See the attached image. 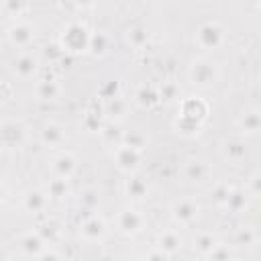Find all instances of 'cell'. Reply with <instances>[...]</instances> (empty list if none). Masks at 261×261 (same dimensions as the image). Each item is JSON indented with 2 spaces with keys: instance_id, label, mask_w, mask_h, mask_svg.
I'll list each match as a JSON object with an SVG mask.
<instances>
[{
  "instance_id": "cell-1",
  "label": "cell",
  "mask_w": 261,
  "mask_h": 261,
  "mask_svg": "<svg viewBox=\"0 0 261 261\" xmlns=\"http://www.w3.org/2000/svg\"><path fill=\"white\" fill-rule=\"evenodd\" d=\"M218 77V67L210 59H196L190 67V80L198 86H210Z\"/></svg>"
},
{
  "instance_id": "cell-2",
  "label": "cell",
  "mask_w": 261,
  "mask_h": 261,
  "mask_svg": "<svg viewBox=\"0 0 261 261\" xmlns=\"http://www.w3.org/2000/svg\"><path fill=\"white\" fill-rule=\"evenodd\" d=\"M92 41V37L88 35L86 27L80 24V22H73L65 29L63 33V45L69 49V51H82L84 47H88Z\"/></svg>"
},
{
  "instance_id": "cell-3",
  "label": "cell",
  "mask_w": 261,
  "mask_h": 261,
  "mask_svg": "<svg viewBox=\"0 0 261 261\" xmlns=\"http://www.w3.org/2000/svg\"><path fill=\"white\" fill-rule=\"evenodd\" d=\"M222 37H224V31L218 22L214 20H208L204 22L200 29H198V43L206 49H214L222 43Z\"/></svg>"
},
{
  "instance_id": "cell-4",
  "label": "cell",
  "mask_w": 261,
  "mask_h": 261,
  "mask_svg": "<svg viewBox=\"0 0 261 261\" xmlns=\"http://www.w3.org/2000/svg\"><path fill=\"white\" fill-rule=\"evenodd\" d=\"M114 159H116V165H118L120 169L130 171V169H135V167L139 165V161H141V149H135V147L122 143V145L116 147Z\"/></svg>"
},
{
  "instance_id": "cell-5",
  "label": "cell",
  "mask_w": 261,
  "mask_h": 261,
  "mask_svg": "<svg viewBox=\"0 0 261 261\" xmlns=\"http://www.w3.org/2000/svg\"><path fill=\"white\" fill-rule=\"evenodd\" d=\"M143 220H145L143 214L137 212V210H130V208L120 210V214H118V218H116L118 228H120L122 232H126V234H135V232H139L141 226H143Z\"/></svg>"
},
{
  "instance_id": "cell-6",
  "label": "cell",
  "mask_w": 261,
  "mask_h": 261,
  "mask_svg": "<svg viewBox=\"0 0 261 261\" xmlns=\"http://www.w3.org/2000/svg\"><path fill=\"white\" fill-rule=\"evenodd\" d=\"M171 212H173V218L175 220H179V222H192L196 218V214H198V204L192 202V200H179V202L173 204Z\"/></svg>"
},
{
  "instance_id": "cell-7",
  "label": "cell",
  "mask_w": 261,
  "mask_h": 261,
  "mask_svg": "<svg viewBox=\"0 0 261 261\" xmlns=\"http://www.w3.org/2000/svg\"><path fill=\"white\" fill-rule=\"evenodd\" d=\"M24 137V128L18 120H8L2 124V139L6 145H18Z\"/></svg>"
},
{
  "instance_id": "cell-8",
  "label": "cell",
  "mask_w": 261,
  "mask_h": 261,
  "mask_svg": "<svg viewBox=\"0 0 261 261\" xmlns=\"http://www.w3.org/2000/svg\"><path fill=\"white\" fill-rule=\"evenodd\" d=\"M75 169V159L71 153H61L59 157H55L53 161V171L57 173V177L61 179H67Z\"/></svg>"
},
{
  "instance_id": "cell-9",
  "label": "cell",
  "mask_w": 261,
  "mask_h": 261,
  "mask_svg": "<svg viewBox=\"0 0 261 261\" xmlns=\"http://www.w3.org/2000/svg\"><path fill=\"white\" fill-rule=\"evenodd\" d=\"M104 232H106V226H104L102 218H98V216H92L82 224V234L88 241H98L104 237Z\"/></svg>"
},
{
  "instance_id": "cell-10",
  "label": "cell",
  "mask_w": 261,
  "mask_h": 261,
  "mask_svg": "<svg viewBox=\"0 0 261 261\" xmlns=\"http://www.w3.org/2000/svg\"><path fill=\"white\" fill-rule=\"evenodd\" d=\"M45 206H47V196H45L43 192H39V190L27 192V196H24V208H27V210H31V212H41Z\"/></svg>"
},
{
  "instance_id": "cell-11",
  "label": "cell",
  "mask_w": 261,
  "mask_h": 261,
  "mask_svg": "<svg viewBox=\"0 0 261 261\" xmlns=\"http://www.w3.org/2000/svg\"><path fill=\"white\" fill-rule=\"evenodd\" d=\"M179 247H181V239H179L177 232H173V230H165V232L159 234V249H161V251H165V253H173V251H177Z\"/></svg>"
},
{
  "instance_id": "cell-12",
  "label": "cell",
  "mask_w": 261,
  "mask_h": 261,
  "mask_svg": "<svg viewBox=\"0 0 261 261\" xmlns=\"http://www.w3.org/2000/svg\"><path fill=\"white\" fill-rule=\"evenodd\" d=\"M63 128L59 124H47L43 130H41V139L45 145H59L63 141Z\"/></svg>"
},
{
  "instance_id": "cell-13",
  "label": "cell",
  "mask_w": 261,
  "mask_h": 261,
  "mask_svg": "<svg viewBox=\"0 0 261 261\" xmlns=\"http://www.w3.org/2000/svg\"><path fill=\"white\" fill-rule=\"evenodd\" d=\"M239 124H241V128H243L245 133H257V130H261V112H257V110L247 112V114L239 120Z\"/></svg>"
},
{
  "instance_id": "cell-14",
  "label": "cell",
  "mask_w": 261,
  "mask_h": 261,
  "mask_svg": "<svg viewBox=\"0 0 261 261\" xmlns=\"http://www.w3.org/2000/svg\"><path fill=\"white\" fill-rule=\"evenodd\" d=\"M20 245H22V251L29 255H41V251H43V239L39 234H33V232L22 237Z\"/></svg>"
},
{
  "instance_id": "cell-15",
  "label": "cell",
  "mask_w": 261,
  "mask_h": 261,
  "mask_svg": "<svg viewBox=\"0 0 261 261\" xmlns=\"http://www.w3.org/2000/svg\"><path fill=\"white\" fill-rule=\"evenodd\" d=\"M10 39H12V43H16V45H27V43L33 39V31H31V27H27V24H14V27L10 29Z\"/></svg>"
},
{
  "instance_id": "cell-16",
  "label": "cell",
  "mask_w": 261,
  "mask_h": 261,
  "mask_svg": "<svg viewBox=\"0 0 261 261\" xmlns=\"http://www.w3.org/2000/svg\"><path fill=\"white\" fill-rule=\"evenodd\" d=\"M35 59H33V55H20L16 61H14V71L18 73V75H22V77H27V75H31L33 71H35Z\"/></svg>"
},
{
  "instance_id": "cell-17",
  "label": "cell",
  "mask_w": 261,
  "mask_h": 261,
  "mask_svg": "<svg viewBox=\"0 0 261 261\" xmlns=\"http://www.w3.org/2000/svg\"><path fill=\"white\" fill-rule=\"evenodd\" d=\"M37 94H39V98H43V100H51V98H55V96L59 94V86H57L55 82H51V80H45V82L39 84Z\"/></svg>"
},
{
  "instance_id": "cell-18",
  "label": "cell",
  "mask_w": 261,
  "mask_h": 261,
  "mask_svg": "<svg viewBox=\"0 0 261 261\" xmlns=\"http://www.w3.org/2000/svg\"><path fill=\"white\" fill-rule=\"evenodd\" d=\"M224 155H226L230 161H239L241 157H245V147H243V143H239V141H228V143H224Z\"/></svg>"
},
{
  "instance_id": "cell-19",
  "label": "cell",
  "mask_w": 261,
  "mask_h": 261,
  "mask_svg": "<svg viewBox=\"0 0 261 261\" xmlns=\"http://www.w3.org/2000/svg\"><path fill=\"white\" fill-rule=\"evenodd\" d=\"M126 194L133 196V198H143L147 194V184L139 177H133L126 181Z\"/></svg>"
},
{
  "instance_id": "cell-20",
  "label": "cell",
  "mask_w": 261,
  "mask_h": 261,
  "mask_svg": "<svg viewBox=\"0 0 261 261\" xmlns=\"http://www.w3.org/2000/svg\"><path fill=\"white\" fill-rule=\"evenodd\" d=\"M157 100V92L153 88H147V86H141L139 92H137V102L141 106H151L153 102Z\"/></svg>"
},
{
  "instance_id": "cell-21",
  "label": "cell",
  "mask_w": 261,
  "mask_h": 261,
  "mask_svg": "<svg viewBox=\"0 0 261 261\" xmlns=\"http://www.w3.org/2000/svg\"><path fill=\"white\" fill-rule=\"evenodd\" d=\"M186 175L188 179H202L206 175V165L202 161H190L186 165Z\"/></svg>"
},
{
  "instance_id": "cell-22",
  "label": "cell",
  "mask_w": 261,
  "mask_h": 261,
  "mask_svg": "<svg viewBox=\"0 0 261 261\" xmlns=\"http://www.w3.org/2000/svg\"><path fill=\"white\" fill-rule=\"evenodd\" d=\"M194 247L198 249V251H202V253H210L216 245H214V237L212 234H208V232H204V234H198L196 237V241H194Z\"/></svg>"
},
{
  "instance_id": "cell-23",
  "label": "cell",
  "mask_w": 261,
  "mask_h": 261,
  "mask_svg": "<svg viewBox=\"0 0 261 261\" xmlns=\"http://www.w3.org/2000/svg\"><path fill=\"white\" fill-rule=\"evenodd\" d=\"M47 190H49V196L61 198V196H65V194H67V184H65V179L57 177V179H51V181H49Z\"/></svg>"
},
{
  "instance_id": "cell-24",
  "label": "cell",
  "mask_w": 261,
  "mask_h": 261,
  "mask_svg": "<svg viewBox=\"0 0 261 261\" xmlns=\"http://www.w3.org/2000/svg\"><path fill=\"white\" fill-rule=\"evenodd\" d=\"M226 206L232 208V210H241V208L245 206V192H241V190H232L230 196H228Z\"/></svg>"
},
{
  "instance_id": "cell-25",
  "label": "cell",
  "mask_w": 261,
  "mask_h": 261,
  "mask_svg": "<svg viewBox=\"0 0 261 261\" xmlns=\"http://www.w3.org/2000/svg\"><path fill=\"white\" fill-rule=\"evenodd\" d=\"M230 188L228 186H224V184H220V186H216L214 188V192H212V198H214V202L216 204H226L228 202V196H230Z\"/></svg>"
},
{
  "instance_id": "cell-26",
  "label": "cell",
  "mask_w": 261,
  "mask_h": 261,
  "mask_svg": "<svg viewBox=\"0 0 261 261\" xmlns=\"http://www.w3.org/2000/svg\"><path fill=\"white\" fill-rule=\"evenodd\" d=\"M208 255H210V261H230V251L224 245H216Z\"/></svg>"
},
{
  "instance_id": "cell-27",
  "label": "cell",
  "mask_w": 261,
  "mask_h": 261,
  "mask_svg": "<svg viewBox=\"0 0 261 261\" xmlns=\"http://www.w3.org/2000/svg\"><path fill=\"white\" fill-rule=\"evenodd\" d=\"M237 241H239V243H245V245H251V243L255 241V234H253L251 228H241L239 234H237Z\"/></svg>"
},
{
  "instance_id": "cell-28",
  "label": "cell",
  "mask_w": 261,
  "mask_h": 261,
  "mask_svg": "<svg viewBox=\"0 0 261 261\" xmlns=\"http://www.w3.org/2000/svg\"><path fill=\"white\" fill-rule=\"evenodd\" d=\"M145 261H167V253L161 251V249H153V251L145 257Z\"/></svg>"
},
{
  "instance_id": "cell-29",
  "label": "cell",
  "mask_w": 261,
  "mask_h": 261,
  "mask_svg": "<svg viewBox=\"0 0 261 261\" xmlns=\"http://www.w3.org/2000/svg\"><path fill=\"white\" fill-rule=\"evenodd\" d=\"M251 192L253 194H261V171L251 177Z\"/></svg>"
},
{
  "instance_id": "cell-30",
  "label": "cell",
  "mask_w": 261,
  "mask_h": 261,
  "mask_svg": "<svg viewBox=\"0 0 261 261\" xmlns=\"http://www.w3.org/2000/svg\"><path fill=\"white\" fill-rule=\"evenodd\" d=\"M37 261H59V257L53 253V251H45V253H41L39 255V259Z\"/></svg>"
},
{
  "instance_id": "cell-31",
  "label": "cell",
  "mask_w": 261,
  "mask_h": 261,
  "mask_svg": "<svg viewBox=\"0 0 261 261\" xmlns=\"http://www.w3.org/2000/svg\"><path fill=\"white\" fill-rule=\"evenodd\" d=\"M173 94H175V88H173V86H165V88H161V96H163L165 100H171Z\"/></svg>"
},
{
  "instance_id": "cell-32",
  "label": "cell",
  "mask_w": 261,
  "mask_h": 261,
  "mask_svg": "<svg viewBox=\"0 0 261 261\" xmlns=\"http://www.w3.org/2000/svg\"><path fill=\"white\" fill-rule=\"evenodd\" d=\"M128 37H133L137 43H139V41H143V39H147V35H143V31H141V29H135V31H130V35H128Z\"/></svg>"
},
{
  "instance_id": "cell-33",
  "label": "cell",
  "mask_w": 261,
  "mask_h": 261,
  "mask_svg": "<svg viewBox=\"0 0 261 261\" xmlns=\"http://www.w3.org/2000/svg\"><path fill=\"white\" fill-rule=\"evenodd\" d=\"M6 261H12V259H6Z\"/></svg>"
}]
</instances>
